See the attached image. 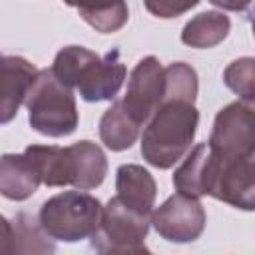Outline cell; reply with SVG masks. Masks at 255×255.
I'll list each match as a JSON object with an SVG mask.
<instances>
[{
	"instance_id": "cell-1",
	"label": "cell",
	"mask_w": 255,
	"mask_h": 255,
	"mask_svg": "<svg viewBox=\"0 0 255 255\" xmlns=\"http://www.w3.org/2000/svg\"><path fill=\"white\" fill-rule=\"evenodd\" d=\"M199 124L195 102L169 98L147 120L141 135L143 159L159 169L175 165L191 147Z\"/></svg>"
},
{
	"instance_id": "cell-2",
	"label": "cell",
	"mask_w": 255,
	"mask_h": 255,
	"mask_svg": "<svg viewBox=\"0 0 255 255\" xmlns=\"http://www.w3.org/2000/svg\"><path fill=\"white\" fill-rule=\"evenodd\" d=\"M52 70L66 86L76 88L86 102L112 100L126 80V66L118 50L98 56L84 46H66L56 54Z\"/></svg>"
},
{
	"instance_id": "cell-3",
	"label": "cell",
	"mask_w": 255,
	"mask_h": 255,
	"mask_svg": "<svg viewBox=\"0 0 255 255\" xmlns=\"http://www.w3.org/2000/svg\"><path fill=\"white\" fill-rule=\"evenodd\" d=\"M30 126L48 137L70 135L78 128V108L72 88L54 70H40L24 100Z\"/></svg>"
},
{
	"instance_id": "cell-4",
	"label": "cell",
	"mask_w": 255,
	"mask_h": 255,
	"mask_svg": "<svg viewBox=\"0 0 255 255\" xmlns=\"http://www.w3.org/2000/svg\"><path fill=\"white\" fill-rule=\"evenodd\" d=\"M102 213V203L82 189L64 191L44 201L38 219L52 239L74 243L88 239L98 231Z\"/></svg>"
},
{
	"instance_id": "cell-5",
	"label": "cell",
	"mask_w": 255,
	"mask_h": 255,
	"mask_svg": "<svg viewBox=\"0 0 255 255\" xmlns=\"http://www.w3.org/2000/svg\"><path fill=\"white\" fill-rule=\"evenodd\" d=\"M151 215L153 213H141L118 197H112L104 207L98 231L92 235V245L102 253H147L143 241Z\"/></svg>"
},
{
	"instance_id": "cell-6",
	"label": "cell",
	"mask_w": 255,
	"mask_h": 255,
	"mask_svg": "<svg viewBox=\"0 0 255 255\" xmlns=\"http://www.w3.org/2000/svg\"><path fill=\"white\" fill-rule=\"evenodd\" d=\"M207 143L223 161L255 151V100L241 98L221 108Z\"/></svg>"
},
{
	"instance_id": "cell-7",
	"label": "cell",
	"mask_w": 255,
	"mask_h": 255,
	"mask_svg": "<svg viewBox=\"0 0 255 255\" xmlns=\"http://www.w3.org/2000/svg\"><path fill=\"white\" fill-rule=\"evenodd\" d=\"M151 225L167 241L189 243L203 233L205 211L199 203V197L177 191L153 211Z\"/></svg>"
},
{
	"instance_id": "cell-8",
	"label": "cell",
	"mask_w": 255,
	"mask_h": 255,
	"mask_svg": "<svg viewBox=\"0 0 255 255\" xmlns=\"http://www.w3.org/2000/svg\"><path fill=\"white\" fill-rule=\"evenodd\" d=\"M207 195L219 201H225L237 209L253 211L255 209V151L237 159H227V161L215 155V169H213Z\"/></svg>"
},
{
	"instance_id": "cell-9",
	"label": "cell",
	"mask_w": 255,
	"mask_h": 255,
	"mask_svg": "<svg viewBox=\"0 0 255 255\" xmlns=\"http://www.w3.org/2000/svg\"><path fill=\"white\" fill-rule=\"evenodd\" d=\"M165 96V68L153 56L141 58L129 74L128 90L122 100L124 108L137 124L147 122L161 106Z\"/></svg>"
},
{
	"instance_id": "cell-10",
	"label": "cell",
	"mask_w": 255,
	"mask_h": 255,
	"mask_svg": "<svg viewBox=\"0 0 255 255\" xmlns=\"http://www.w3.org/2000/svg\"><path fill=\"white\" fill-rule=\"evenodd\" d=\"M38 70L20 56H4L0 62V122L8 124L18 108L24 104L26 94Z\"/></svg>"
},
{
	"instance_id": "cell-11",
	"label": "cell",
	"mask_w": 255,
	"mask_h": 255,
	"mask_svg": "<svg viewBox=\"0 0 255 255\" xmlns=\"http://www.w3.org/2000/svg\"><path fill=\"white\" fill-rule=\"evenodd\" d=\"M42 173L34 157L24 153H4L0 159V191L6 199L24 201L40 187Z\"/></svg>"
},
{
	"instance_id": "cell-12",
	"label": "cell",
	"mask_w": 255,
	"mask_h": 255,
	"mask_svg": "<svg viewBox=\"0 0 255 255\" xmlns=\"http://www.w3.org/2000/svg\"><path fill=\"white\" fill-rule=\"evenodd\" d=\"M52 239L42 227L40 219L36 221L28 213H18L14 221L2 217V251L4 253H52Z\"/></svg>"
},
{
	"instance_id": "cell-13",
	"label": "cell",
	"mask_w": 255,
	"mask_h": 255,
	"mask_svg": "<svg viewBox=\"0 0 255 255\" xmlns=\"http://www.w3.org/2000/svg\"><path fill=\"white\" fill-rule=\"evenodd\" d=\"M213 169H215V155L209 143H199L187 153L183 163L175 169L173 187L181 193L203 197L209 193Z\"/></svg>"
},
{
	"instance_id": "cell-14",
	"label": "cell",
	"mask_w": 255,
	"mask_h": 255,
	"mask_svg": "<svg viewBox=\"0 0 255 255\" xmlns=\"http://www.w3.org/2000/svg\"><path fill=\"white\" fill-rule=\"evenodd\" d=\"M116 197L128 207L141 213H153V201L157 193L155 179L147 169L135 163L120 165L116 171Z\"/></svg>"
},
{
	"instance_id": "cell-15",
	"label": "cell",
	"mask_w": 255,
	"mask_h": 255,
	"mask_svg": "<svg viewBox=\"0 0 255 255\" xmlns=\"http://www.w3.org/2000/svg\"><path fill=\"white\" fill-rule=\"evenodd\" d=\"M28 151L42 173V181L48 187H64L76 183V157L72 145H28Z\"/></svg>"
},
{
	"instance_id": "cell-16",
	"label": "cell",
	"mask_w": 255,
	"mask_h": 255,
	"mask_svg": "<svg viewBox=\"0 0 255 255\" xmlns=\"http://www.w3.org/2000/svg\"><path fill=\"white\" fill-rule=\"evenodd\" d=\"M139 126L122 102L112 104L100 120V137L112 151H124L131 147L139 135Z\"/></svg>"
},
{
	"instance_id": "cell-17",
	"label": "cell",
	"mask_w": 255,
	"mask_h": 255,
	"mask_svg": "<svg viewBox=\"0 0 255 255\" xmlns=\"http://www.w3.org/2000/svg\"><path fill=\"white\" fill-rule=\"evenodd\" d=\"M64 2L76 8L82 20L102 34L118 32L128 22L126 0H64Z\"/></svg>"
},
{
	"instance_id": "cell-18",
	"label": "cell",
	"mask_w": 255,
	"mask_h": 255,
	"mask_svg": "<svg viewBox=\"0 0 255 255\" xmlns=\"http://www.w3.org/2000/svg\"><path fill=\"white\" fill-rule=\"evenodd\" d=\"M231 22L223 12H201L181 30V42L191 48H213L227 38Z\"/></svg>"
},
{
	"instance_id": "cell-19",
	"label": "cell",
	"mask_w": 255,
	"mask_h": 255,
	"mask_svg": "<svg viewBox=\"0 0 255 255\" xmlns=\"http://www.w3.org/2000/svg\"><path fill=\"white\" fill-rule=\"evenodd\" d=\"M72 151L76 157V183L78 189H94L102 185L106 173H108V159L100 145H96L90 139H82L72 143Z\"/></svg>"
},
{
	"instance_id": "cell-20",
	"label": "cell",
	"mask_w": 255,
	"mask_h": 255,
	"mask_svg": "<svg viewBox=\"0 0 255 255\" xmlns=\"http://www.w3.org/2000/svg\"><path fill=\"white\" fill-rule=\"evenodd\" d=\"M195 96H197V72L185 62L169 64L165 68V96H163V100L181 98V100L195 102Z\"/></svg>"
},
{
	"instance_id": "cell-21",
	"label": "cell",
	"mask_w": 255,
	"mask_h": 255,
	"mask_svg": "<svg viewBox=\"0 0 255 255\" xmlns=\"http://www.w3.org/2000/svg\"><path fill=\"white\" fill-rule=\"evenodd\" d=\"M225 86L243 100H255V58L233 60L223 72Z\"/></svg>"
},
{
	"instance_id": "cell-22",
	"label": "cell",
	"mask_w": 255,
	"mask_h": 255,
	"mask_svg": "<svg viewBox=\"0 0 255 255\" xmlns=\"http://www.w3.org/2000/svg\"><path fill=\"white\" fill-rule=\"evenodd\" d=\"M149 14L157 18H175L199 4V0H143Z\"/></svg>"
},
{
	"instance_id": "cell-23",
	"label": "cell",
	"mask_w": 255,
	"mask_h": 255,
	"mask_svg": "<svg viewBox=\"0 0 255 255\" xmlns=\"http://www.w3.org/2000/svg\"><path fill=\"white\" fill-rule=\"evenodd\" d=\"M213 6L221 8V10H231V12H241L245 8L251 6L253 0H209Z\"/></svg>"
},
{
	"instance_id": "cell-24",
	"label": "cell",
	"mask_w": 255,
	"mask_h": 255,
	"mask_svg": "<svg viewBox=\"0 0 255 255\" xmlns=\"http://www.w3.org/2000/svg\"><path fill=\"white\" fill-rule=\"evenodd\" d=\"M251 30H253V36H255V10L251 14Z\"/></svg>"
}]
</instances>
